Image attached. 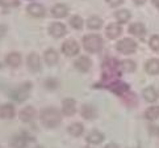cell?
Instances as JSON below:
<instances>
[{
    "label": "cell",
    "mask_w": 159,
    "mask_h": 148,
    "mask_svg": "<svg viewBox=\"0 0 159 148\" xmlns=\"http://www.w3.org/2000/svg\"><path fill=\"white\" fill-rule=\"evenodd\" d=\"M26 11H28V13L32 15L33 17H42V16H45V13H46L43 5L38 4V3H33L30 5H28Z\"/></svg>",
    "instance_id": "14"
},
{
    "label": "cell",
    "mask_w": 159,
    "mask_h": 148,
    "mask_svg": "<svg viewBox=\"0 0 159 148\" xmlns=\"http://www.w3.org/2000/svg\"><path fill=\"white\" fill-rule=\"evenodd\" d=\"M104 148H118V146L115 144V143H109V144H107Z\"/></svg>",
    "instance_id": "35"
},
{
    "label": "cell",
    "mask_w": 159,
    "mask_h": 148,
    "mask_svg": "<svg viewBox=\"0 0 159 148\" xmlns=\"http://www.w3.org/2000/svg\"><path fill=\"white\" fill-rule=\"evenodd\" d=\"M80 114H82L83 118H86V119H93V118H96V109L93 106L86 104V105L82 106Z\"/></svg>",
    "instance_id": "22"
},
{
    "label": "cell",
    "mask_w": 159,
    "mask_h": 148,
    "mask_svg": "<svg viewBox=\"0 0 159 148\" xmlns=\"http://www.w3.org/2000/svg\"><path fill=\"white\" fill-rule=\"evenodd\" d=\"M146 2V0H134V3L135 4H138V5H141V4H143Z\"/></svg>",
    "instance_id": "36"
},
{
    "label": "cell",
    "mask_w": 159,
    "mask_h": 148,
    "mask_svg": "<svg viewBox=\"0 0 159 148\" xmlns=\"http://www.w3.org/2000/svg\"><path fill=\"white\" fill-rule=\"evenodd\" d=\"M62 53L67 56H75L79 53V45L74 39H67V41L62 45Z\"/></svg>",
    "instance_id": "7"
},
{
    "label": "cell",
    "mask_w": 159,
    "mask_h": 148,
    "mask_svg": "<svg viewBox=\"0 0 159 148\" xmlns=\"http://www.w3.org/2000/svg\"><path fill=\"white\" fill-rule=\"evenodd\" d=\"M83 46L88 53H99L103 49V38L98 34H87L83 38Z\"/></svg>",
    "instance_id": "3"
},
{
    "label": "cell",
    "mask_w": 159,
    "mask_h": 148,
    "mask_svg": "<svg viewBox=\"0 0 159 148\" xmlns=\"http://www.w3.org/2000/svg\"><path fill=\"white\" fill-rule=\"evenodd\" d=\"M5 33H7V26H5V25H0V38L4 37Z\"/></svg>",
    "instance_id": "34"
},
{
    "label": "cell",
    "mask_w": 159,
    "mask_h": 148,
    "mask_svg": "<svg viewBox=\"0 0 159 148\" xmlns=\"http://www.w3.org/2000/svg\"><path fill=\"white\" fill-rule=\"evenodd\" d=\"M145 68H146V72L150 73V75H158L159 73V59L147 60Z\"/></svg>",
    "instance_id": "20"
},
{
    "label": "cell",
    "mask_w": 159,
    "mask_h": 148,
    "mask_svg": "<svg viewBox=\"0 0 159 148\" xmlns=\"http://www.w3.org/2000/svg\"><path fill=\"white\" fill-rule=\"evenodd\" d=\"M26 63H28V68L33 72H38L41 70V59H39V56L36 53H30L28 55Z\"/></svg>",
    "instance_id": "9"
},
{
    "label": "cell",
    "mask_w": 159,
    "mask_h": 148,
    "mask_svg": "<svg viewBox=\"0 0 159 148\" xmlns=\"http://www.w3.org/2000/svg\"><path fill=\"white\" fill-rule=\"evenodd\" d=\"M107 3L111 5V7H118L120 4L124 3V0H107Z\"/></svg>",
    "instance_id": "33"
},
{
    "label": "cell",
    "mask_w": 159,
    "mask_h": 148,
    "mask_svg": "<svg viewBox=\"0 0 159 148\" xmlns=\"http://www.w3.org/2000/svg\"><path fill=\"white\" fill-rule=\"evenodd\" d=\"M36 115H37L36 109H34V107H32V106H25L24 109L20 111V114H19L21 121L22 122H26V123L28 122H32L33 119L36 118Z\"/></svg>",
    "instance_id": "10"
},
{
    "label": "cell",
    "mask_w": 159,
    "mask_h": 148,
    "mask_svg": "<svg viewBox=\"0 0 159 148\" xmlns=\"http://www.w3.org/2000/svg\"><path fill=\"white\" fill-rule=\"evenodd\" d=\"M33 140L34 139L30 138L29 134L20 133V134L13 135L12 140H11V147L12 148H26L28 143H29V141H33Z\"/></svg>",
    "instance_id": "6"
},
{
    "label": "cell",
    "mask_w": 159,
    "mask_h": 148,
    "mask_svg": "<svg viewBox=\"0 0 159 148\" xmlns=\"http://www.w3.org/2000/svg\"><path fill=\"white\" fill-rule=\"evenodd\" d=\"M75 67L80 72H88L91 68V59L88 56H79L75 60Z\"/></svg>",
    "instance_id": "13"
},
{
    "label": "cell",
    "mask_w": 159,
    "mask_h": 148,
    "mask_svg": "<svg viewBox=\"0 0 159 148\" xmlns=\"http://www.w3.org/2000/svg\"><path fill=\"white\" fill-rule=\"evenodd\" d=\"M70 25L74 29H82L83 28V20L80 16H71L70 19Z\"/></svg>",
    "instance_id": "29"
},
{
    "label": "cell",
    "mask_w": 159,
    "mask_h": 148,
    "mask_svg": "<svg viewBox=\"0 0 159 148\" xmlns=\"http://www.w3.org/2000/svg\"><path fill=\"white\" fill-rule=\"evenodd\" d=\"M49 32L54 38H61V37L66 36V33H67L66 26L63 24H61V22H54V24H52L49 28Z\"/></svg>",
    "instance_id": "11"
},
{
    "label": "cell",
    "mask_w": 159,
    "mask_h": 148,
    "mask_svg": "<svg viewBox=\"0 0 159 148\" xmlns=\"http://www.w3.org/2000/svg\"><path fill=\"white\" fill-rule=\"evenodd\" d=\"M143 97H145L146 101H149V102L157 101V100H158V93H157L155 88L147 87L146 89H143Z\"/></svg>",
    "instance_id": "24"
},
{
    "label": "cell",
    "mask_w": 159,
    "mask_h": 148,
    "mask_svg": "<svg viewBox=\"0 0 159 148\" xmlns=\"http://www.w3.org/2000/svg\"><path fill=\"white\" fill-rule=\"evenodd\" d=\"M62 113L63 115H67V117H71L76 113V102L75 100L72 98H66L62 102Z\"/></svg>",
    "instance_id": "8"
},
{
    "label": "cell",
    "mask_w": 159,
    "mask_h": 148,
    "mask_svg": "<svg viewBox=\"0 0 159 148\" xmlns=\"http://www.w3.org/2000/svg\"><path fill=\"white\" fill-rule=\"evenodd\" d=\"M45 87L50 90H54L59 87V81L57 80V79H48V80L45 81Z\"/></svg>",
    "instance_id": "30"
},
{
    "label": "cell",
    "mask_w": 159,
    "mask_h": 148,
    "mask_svg": "<svg viewBox=\"0 0 159 148\" xmlns=\"http://www.w3.org/2000/svg\"><path fill=\"white\" fill-rule=\"evenodd\" d=\"M150 47L151 50H154V51H159V36H152L150 38Z\"/></svg>",
    "instance_id": "32"
},
{
    "label": "cell",
    "mask_w": 159,
    "mask_h": 148,
    "mask_svg": "<svg viewBox=\"0 0 159 148\" xmlns=\"http://www.w3.org/2000/svg\"><path fill=\"white\" fill-rule=\"evenodd\" d=\"M101 71H103V80H101V87L113 80H117L121 76L122 68L121 63H118L117 59H107L103 64H101Z\"/></svg>",
    "instance_id": "1"
},
{
    "label": "cell",
    "mask_w": 159,
    "mask_h": 148,
    "mask_svg": "<svg viewBox=\"0 0 159 148\" xmlns=\"http://www.w3.org/2000/svg\"><path fill=\"white\" fill-rule=\"evenodd\" d=\"M52 15L55 19H63V17L69 15V8L65 4H55L52 9Z\"/></svg>",
    "instance_id": "19"
},
{
    "label": "cell",
    "mask_w": 159,
    "mask_h": 148,
    "mask_svg": "<svg viewBox=\"0 0 159 148\" xmlns=\"http://www.w3.org/2000/svg\"><path fill=\"white\" fill-rule=\"evenodd\" d=\"M34 148H43V147H41V146H39V147H34Z\"/></svg>",
    "instance_id": "39"
},
{
    "label": "cell",
    "mask_w": 159,
    "mask_h": 148,
    "mask_svg": "<svg viewBox=\"0 0 159 148\" xmlns=\"http://www.w3.org/2000/svg\"><path fill=\"white\" fill-rule=\"evenodd\" d=\"M19 0H0V7L11 8V7H17Z\"/></svg>",
    "instance_id": "31"
},
{
    "label": "cell",
    "mask_w": 159,
    "mask_h": 148,
    "mask_svg": "<svg viewBox=\"0 0 159 148\" xmlns=\"http://www.w3.org/2000/svg\"><path fill=\"white\" fill-rule=\"evenodd\" d=\"M151 133H154V128H152V127H151ZM155 133L159 135V130H155Z\"/></svg>",
    "instance_id": "38"
},
{
    "label": "cell",
    "mask_w": 159,
    "mask_h": 148,
    "mask_svg": "<svg viewBox=\"0 0 159 148\" xmlns=\"http://www.w3.org/2000/svg\"><path fill=\"white\" fill-rule=\"evenodd\" d=\"M130 12L128 9H121V11H117L116 12V20L118 21V24H125L130 20Z\"/></svg>",
    "instance_id": "25"
},
{
    "label": "cell",
    "mask_w": 159,
    "mask_h": 148,
    "mask_svg": "<svg viewBox=\"0 0 159 148\" xmlns=\"http://www.w3.org/2000/svg\"><path fill=\"white\" fill-rule=\"evenodd\" d=\"M39 119H41V122L45 127L54 128L61 124L62 115H61V111L58 109H55V107H46V109H43L41 111Z\"/></svg>",
    "instance_id": "2"
},
{
    "label": "cell",
    "mask_w": 159,
    "mask_h": 148,
    "mask_svg": "<svg viewBox=\"0 0 159 148\" xmlns=\"http://www.w3.org/2000/svg\"><path fill=\"white\" fill-rule=\"evenodd\" d=\"M122 29H121V25L120 24H109L107 26V29H105V33H107V37L108 38H111V39H115L117 38L118 36L121 34Z\"/></svg>",
    "instance_id": "17"
},
{
    "label": "cell",
    "mask_w": 159,
    "mask_h": 148,
    "mask_svg": "<svg viewBox=\"0 0 159 148\" xmlns=\"http://www.w3.org/2000/svg\"><path fill=\"white\" fill-rule=\"evenodd\" d=\"M84 148H89V147H84Z\"/></svg>",
    "instance_id": "40"
},
{
    "label": "cell",
    "mask_w": 159,
    "mask_h": 148,
    "mask_svg": "<svg viewBox=\"0 0 159 148\" xmlns=\"http://www.w3.org/2000/svg\"><path fill=\"white\" fill-rule=\"evenodd\" d=\"M116 49H117L118 53L129 55V54H133L134 51L137 50V43L130 38H124V39H121V41L117 42Z\"/></svg>",
    "instance_id": "5"
},
{
    "label": "cell",
    "mask_w": 159,
    "mask_h": 148,
    "mask_svg": "<svg viewBox=\"0 0 159 148\" xmlns=\"http://www.w3.org/2000/svg\"><path fill=\"white\" fill-rule=\"evenodd\" d=\"M121 68L124 72L130 73L135 70V63L133 60H124V62H121Z\"/></svg>",
    "instance_id": "28"
},
{
    "label": "cell",
    "mask_w": 159,
    "mask_h": 148,
    "mask_svg": "<svg viewBox=\"0 0 159 148\" xmlns=\"http://www.w3.org/2000/svg\"><path fill=\"white\" fill-rule=\"evenodd\" d=\"M16 115L15 106L11 104H3L0 106V118L2 119H12Z\"/></svg>",
    "instance_id": "12"
},
{
    "label": "cell",
    "mask_w": 159,
    "mask_h": 148,
    "mask_svg": "<svg viewBox=\"0 0 159 148\" xmlns=\"http://www.w3.org/2000/svg\"><path fill=\"white\" fill-rule=\"evenodd\" d=\"M101 25H103V21H101V19L98 17V16L89 17L88 21H87V26L89 28V29H92V30L99 29V28H101Z\"/></svg>",
    "instance_id": "26"
},
{
    "label": "cell",
    "mask_w": 159,
    "mask_h": 148,
    "mask_svg": "<svg viewBox=\"0 0 159 148\" xmlns=\"http://www.w3.org/2000/svg\"><path fill=\"white\" fill-rule=\"evenodd\" d=\"M129 33L133 34L134 37L142 38L146 34V28L143 24H141V22H134V24L129 26Z\"/></svg>",
    "instance_id": "15"
},
{
    "label": "cell",
    "mask_w": 159,
    "mask_h": 148,
    "mask_svg": "<svg viewBox=\"0 0 159 148\" xmlns=\"http://www.w3.org/2000/svg\"><path fill=\"white\" fill-rule=\"evenodd\" d=\"M32 90V83H22L19 87H16L15 89L11 90V97H12L15 101H25L28 97H29V93Z\"/></svg>",
    "instance_id": "4"
},
{
    "label": "cell",
    "mask_w": 159,
    "mask_h": 148,
    "mask_svg": "<svg viewBox=\"0 0 159 148\" xmlns=\"http://www.w3.org/2000/svg\"><path fill=\"white\" fill-rule=\"evenodd\" d=\"M86 140L89 144H100L101 141L104 140V134H101L98 130H92V131H89L88 135L86 136Z\"/></svg>",
    "instance_id": "16"
},
{
    "label": "cell",
    "mask_w": 159,
    "mask_h": 148,
    "mask_svg": "<svg viewBox=\"0 0 159 148\" xmlns=\"http://www.w3.org/2000/svg\"><path fill=\"white\" fill-rule=\"evenodd\" d=\"M152 3H154V4L157 5V8L159 9V0H152Z\"/></svg>",
    "instance_id": "37"
},
{
    "label": "cell",
    "mask_w": 159,
    "mask_h": 148,
    "mask_svg": "<svg viewBox=\"0 0 159 148\" xmlns=\"http://www.w3.org/2000/svg\"><path fill=\"white\" fill-rule=\"evenodd\" d=\"M67 131H69V134L71 136H75V138H78V136H80L83 133H84V127H83V124L82 123H72L69 126V128H67Z\"/></svg>",
    "instance_id": "23"
},
{
    "label": "cell",
    "mask_w": 159,
    "mask_h": 148,
    "mask_svg": "<svg viewBox=\"0 0 159 148\" xmlns=\"http://www.w3.org/2000/svg\"><path fill=\"white\" fill-rule=\"evenodd\" d=\"M5 63H7L9 67H19L21 64V55L19 53H16V51H13V53H9L7 56H5Z\"/></svg>",
    "instance_id": "18"
},
{
    "label": "cell",
    "mask_w": 159,
    "mask_h": 148,
    "mask_svg": "<svg viewBox=\"0 0 159 148\" xmlns=\"http://www.w3.org/2000/svg\"><path fill=\"white\" fill-rule=\"evenodd\" d=\"M159 117V106H151L145 111V118L149 121H155Z\"/></svg>",
    "instance_id": "27"
},
{
    "label": "cell",
    "mask_w": 159,
    "mask_h": 148,
    "mask_svg": "<svg viewBox=\"0 0 159 148\" xmlns=\"http://www.w3.org/2000/svg\"><path fill=\"white\" fill-rule=\"evenodd\" d=\"M43 58H45V62H46L49 66H54L57 62H58V53H57L54 49H48Z\"/></svg>",
    "instance_id": "21"
}]
</instances>
